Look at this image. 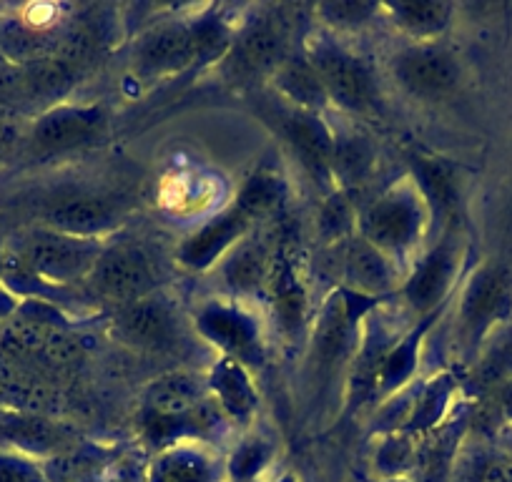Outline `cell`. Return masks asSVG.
Listing matches in <instances>:
<instances>
[{"label": "cell", "mask_w": 512, "mask_h": 482, "mask_svg": "<svg viewBox=\"0 0 512 482\" xmlns=\"http://www.w3.org/2000/svg\"><path fill=\"white\" fill-rule=\"evenodd\" d=\"M430 229V206L412 176L384 189L357 216V236L400 267L420 252Z\"/></svg>", "instance_id": "cell-1"}, {"label": "cell", "mask_w": 512, "mask_h": 482, "mask_svg": "<svg viewBox=\"0 0 512 482\" xmlns=\"http://www.w3.org/2000/svg\"><path fill=\"white\" fill-rule=\"evenodd\" d=\"M512 322V272L485 262L462 282L455 309V349L475 362L487 339Z\"/></svg>", "instance_id": "cell-2"}, {"label": "cell", "mask_w": 512, "mask_h": 482, "mask_svg": "<svg viewBox=\"0 0 512 482\" xmlns=\"http://www.w3.org/2000/svg\"><path fill=\"white\" fill-rule=\"evenodd\" d=\"M229 48L231 36L219 21L204 18L196 23H166L141 38L134 61L144 76H169L196 61L226 56Z\"/></svg>", "instance_id": "cell-3"}, {"label": "cell", "mask_w": 512, "mask_h": 482, "mask_svg": "<svg viewBox=\"0 0 512 482\" xmlns=\"http://www.w3.org/2000/svg\"><path fill=\"white\" fill-rule=\"evenodd\" d=\"M302 53L317 71L334 108L344 113H367L377 106V83L369 68L327 33H312Z\"/></svg>", "instance_id": "cell-4"}, {"label": "cell", "mask_w": 512, "mask_h": 482, "mask_svg": "<svg viewBox=\"0 0 512 482\" xmlns=\"http://www.w3.org/2000/svg\"><path fill=\"white\" fill-rule=\"evenodd\" d=\"M465 264V244L457 231H445L437 244H432L415 262L412 272L402 282L400 292L407 307L417 317H435L437 309L452 297L460 282Z\"/></svg>", "instance_id": "cell-5"}, {"label": "cell", "mask_w": 512, "mask_h": 482, "mask_svg": "<svg viewBox=\"0 0 512 482\" xmlns=\"http://www.w3.org/2000/svg\"><path fill=\"white\" fill-rule=\"evenodd\" d=\"M196 332L214 344L221 357H231L241 365H262L264 339L262 324L239 302L214 299L206 302L194 317Z\"/></svg>", "instance_id": "cell-6"}, {"label": "cell", "mask_w": 512, "mask_h": 482, "mask_svg": "<svg viewBox=\"0 0 512 482\" xmlns=\"http://www.w3.org/2000/svg\"><path fill=\"white\" fill-rule=\"evenodd\" d=\"M101 252L103 247L98 239H76L53 229H41L28 236L21 249V259L36 277L66 284L88 277Z\"/></svg>", "instance_id": "cell-7"}, {"label": "cell", "mask_w": 512, "mask_h": 482, "mask_svg": "<svg viewBox=\"0 0 512 482\" xmlns=\"http://www.w3.org/2000/svg\"><path fill=\"white\" fill-rule=\"evenodd\" d=\"M392 73L410 96L427 101L452 93L462 78L457 58L437 41L410 43L397 51L392 58Z\"/></svg>", "instance_id": "cell-8"}, {"label": "cell", "mask_w": 512, "mask_h": 482, "mask_svg": "<svg viewBox=\"0 0 512 482\" xmlns=\"http://www.w3.org/2000/svg\"><path fill=\"white\" fill-rule=\"evenodd\" d=\"M287 31L284 21L277 18H256L249 21L226 53V68L234 81H254V78L274 76L287 58Z\"/></svg>", "instance_id": "cell-9"}, {"label": "cell", "mask_w": 512, "mask_h": 482, "mask_svg": "<svg viewBox=\"0 0 512 482\" xmlns=\"http://www.w3.org/2000/svg\"><path fill=\"white\" fill-rule=\"evenodd\" d=\"M93 289L111 302H139L154 289V269L146 254L136 247L103 249L96 267L88 274Z\"/></svg>", "instance_id": "cell-10"}, {"label": "cell", "mask_w": 512, "mask_h": 482, "mask_svg": "<svg viewBox=\"0 0 512 482\" xmlns=\"http://www.w3.org/2000/svg\"><path fill=\"white\" fill-rule=\"evenodd\" d=\"M284 121H287V124H284V136H287L289 146H292L294 156H297L304 174H307L327 196L332 194V191H337L332 176V126H329L327 121H324V116H319V113L299 111V108H292Z\"/></svg>", "instance_id": "cell-11"}, {"label": "cell", "mask_w": 512, "mask_h": 482, "mask_svg": "<svg viewBox=\"0 0 512 482\" xmlns=\"http://www.w3.org/2000/svg\"><path fill=\"white\" fill-rule=\"evenodd\" d=\"M106 116L96 106H51L36 118L31 141L38 151H71L101 136Z\"/></svg>", "instance_id": "cell-12"}, {"label": "cell", "mask_w": 512, "mask_h": 482, "mask_svg": "<svg viewBox=\"0 0 512 482\" xmlns=\"http://www.w3.org/2000/svg\"><path fill=\"white\" fill-rule=\"evenodd\" d=\"M339 247H342V264H339L344 282L342 289L359 297L379 299L400 287V264L367 244L362 236L354 234Z\"/></svg>", "instance_id": "cell-13"}, {"label": "cell", "mask_w": 512, "mask_h": 482, "mask_svg": "<svg viewBox=\"0 0 512 482\" xmlns=\"http://www.w3.org/2000/svg\"><path fill=\"white\" fill-rule=\"evenodd\" d=\"M254 221L239 209V206H231V209L221 211L219 216H214L211 221H206L204 226L194 231L189 239L179 247V264L181 267L191 269V272H206V269L214 267L216 262H224L226 254L239 244L241 239H246V231L251 229Z\"/></svg>", "instance_id": "cell-14"}, {"label": "cell", "mask_w": 512, "mask_h": 482, "mask_svg": "<svg viewBox=\"0 0 512 482\" xmlns=\"http://www.w3.org/2000/svg\"><path fill=\"white\" fill-rule=\"evenodd\" d=\"M116 334L126 344L149 352H164L174 347L179 329L174 314L159 299H139V302L123 304L116 317Z\"/></svg>", "instance_id": "cell-15"}, {"label": "cell", "mask_w": 512, "mask_h": 482, "mask_svg": "<svg viewBox=\"0 0 512 482\" xmlns=\"http://www.w3.org/2000/svg\"><path fill=\"white\" fill-rule=\"evenodd\" d=\"M206 390L224 417L234 422H249L259 410V392L249 370L231 357H219L206 377Z\"/></svg>", "instance_id": "cell-16"}, {"label": "cell", "mask_w": 512, "mask_h": 482, "mask_svg": "<svg viewBox=\"0 0 512 482\" xmlns=\"http://www.w3.org/2000/svg\"><path fill=\"white\" fill-rule=\"evenodd\" d=\"M267 292L272 299L274 322L279 324L287 337H297L307 324V289L299 279L294 262L284 252L274 254L272 269H269Z\"/></svg>", "instance_id": "cell-17"}, {"label": "cell", "mask_w": 512, "mask_h": 482, "mask_svg": "<svg viewBox=\"0 0 512 482\" xmlns=\"http://www.w3.org/2000/svg\"><path fill=\"white\" fill-rule=\"evenodd\" d=\"M219 457L196 440L164 447L151 465L149 482H219Z\"/></svg>", "instance_id": "cell-18"}, {"label": "cell", "mask_w": 512, "mask_h": 482, "mask_svg": "<svg viewBox=\"0 0 512 482\" xmlns=\"http://www.w3.org/2000/svg\"><path fill=\"white\" fill-rule=\"evenodd\" d=\"M116 224V211L108 201L93 196H71L46 211V229L76 239H98Z\"/></svg>", "instance_id": "cell-19"}, {"label": "cell", "mask_w": 512, "mask_h": 482, "mask_svg": "<svg viewBox=\"0 0 512 482\" xmlns=\"http://www.w3.org/2000/svg\"><path fill=\"white\" fill-rule=\"evenodd\" d=\"M452 11L445 0H397L379 6V13H387L392 26L412 43H435L450 26Z\"/></svg>", "instance_id": "cell-20"}, {"label": "cell", "mask_w": 512, "mask_h": 482, "mask_svg": "<svg viewBox=\"0 0 512 482\" xmlns=\"http://www.w3.org/2000/svg\"><path fill=\"white\" fill-rule=\"evenodd\" d=\"M277 91L292 103L299 111L319 113L322 116L332 103H329L327 91H324L322 81H319L317 71L312 68V63L307 61L302 51L289 53L282 61V66L277 68V73L272 76Z\"/></svg>", "instance_id": "cell-21"}, {"label": "cell", "mask_w": 512, "mask_h": 482, "mask_svg": "<svg viewBox=\"0 0 512 482\" xmlns=\"http://www.w3.org/2000/svg\"><path fill=\"white\" fill-rule=\"evenodd\" d=\"M427 324L430 319L415 327L412 332L402 334L392 349L384 354L382 365L377 370V380H374V395H400L410 385H415L417 365H420V347L425 339Z\"/></svg>", "instance_id": "cell-22"}, {"label": "cell", "mask_w": 512, "mask_h": 482, "mask_svg": "<svg viewBox=\"0 0 512 482\" xmlns=\"http://www.w3.org/2000/svg\"><path fill=\"white\" fill-rule=\"evenodd\" d=\"M272 254L262 241L241 239L221 262V274L229 289L239 297H249L259 289H267L269 269H272Z\"/></svg>", "instance_id": "cell-23"}, {"label": "cell", "mask_w": 512, "mask_h": 482, "mask_svg": "<svg viewBox=\"0 0 512 482\" xmlns=\"http://www.w3.org/2000/svg\"><path fill=\"white\" fill-rule=\"evenodd\" d=\"M334 154H332V176L334 186L339 191L352 194L359 184L369 179L377 161V151H374L372 141L359 131H334Z\"/></svg>", "instance_id": "cell-24"}, {"label": "cell", "mask_w": 512, "mask_h": 482, "mask_svg": "<svg viewBox=\"0 0 512 482\" xmlns=\"http://www.w3.org/2000/svg\"><path fill=\"white\" fill-rule=\"evenodd\" d=\"M457 395V380L450 372H440L432 380L415 385V400H412L410 417L405 427L407 432H430L437 425H442L450 412L452 400Z\"/></svg>", "instance_id": "cell-25"}, {"label": "cell", "mask_w": 512, "mask_h": 482, "mask_svg": "<svg viewBox=\"0 0 512 482\" xmlns=\"http://www.w3.org/2000/svg\"><path fill=\"white\" fill-rule=\"evenodd\" d=\"M412 181H415L417 189L425 196L427 206H430L432 224H437V219L442 224H450L457 211V181L452 176L450 166L440 159L420 156V159H415Z\"/></svg>", "instance_id": "cell-26"}, {"label": "cell", "mask_w": 512, "mask_h": 482, "mask_svg": "<svg viewBox=\"0 0 512 482\" xmlns=\"http://www.w3.org/2000/svg\"><path fill=\"white\" fill-rule=\"evenodd\" d=\"M78 68L58 53L23 66V98L26 101H58L73 88Z\"/></svg>", "instance_id": "cell-27"}, {"label": "cell", "mask_w": 512, "mask_h": 482, "mask_svg": "<svg viewBox=\"0 0 512 482\" xmlns=\"http://www.w3.org/2000/svg\"><path fill=\"white\" fill-rule=\"evenodd\" d=\"M512 380V322L487 339L472 362V390L497 392Z\"/></svg>", "instance_id": "cell-28"}, {"label": "cell", "mask_w": 512, "mask_h": 482, "mask_svg": "<svg viewBox=\"0 0 512 482\" xmlns=\"http://www.w3.org/2000/svg\"><path fill=\"white\" fill-rule=\"evenodd\" d=\"M417 460H420V447H417L415 435L407 430H392L379 442L374 467L382 472L384 480H392V477H405V472Z\"/></svg>", "instance_id": "cell-29"}, {"label": "cell", "mask_w": 512, "mask_h": 482, "mask_svg": "<svg viewBox=\"0 0 512 482\" xmlns=\"http://www.w3.org/2000/svg\"><path fill=\"white\" fill-rule=\"evenodd\" d=\"M357 216L352 196L347 191H332L319 211V236L329 244H344L357 234Z\"/></svg>", "instance_id": "cell-30"}, {"label": "cell", "mask_w": 512, "mask_h": 482, "mask_svg": "<svg viewBox=\"0 0 512 482\" xmlns=\"http://www.w3.org/2000/svg\"><path fill=\"white\" fill-rule=\"evenodd\" d=\"M279 201H282V184H279V179H274V176L269 174H256L246 181L239 199H236V206H239L251 221H256L274 214Z\"/></svg>", "instance_id": "cell-31"}, {"label": "cell", "mask_w": 512, "mask_h": 482, "mask_svg": "<svg viewBox=\"0 0 512 482\" xmlns=\"http://www.w3.org/2000/svg\"><path fill=\"white\" fill-rule=\"evenodd\" d=\"M377 13V3H367V0H327L317 6V16L322 18V23L337 31H357L367 26Z\"/></svg>", "instance_id": "cell-32"}, {"label": "cell", "mask_w": 512, "mask_h": 482, "mask_svg": "<svg viewBox=\"0 0 512 482\" xmlns=\"http://www.w3.org/2000/svg\"><path fill=\"white\" fill-rule=\"evenodd\" d=\"M269 457H272V447L267 442L244 440L236 447L234 457H231V475L239 477V480H249L267 465Z\"/></svg>", "instance_id": "cell-33"}, {"label": "cell", "mask_w": 512, "mask_h": 482, "mask_svg": "<svg viewBox=\"0 0 512 482\" xmlns=\"http://www.w3.org/2000/svg\"><path fill=\"white\" fill-rule=\"evenodd\" d=\"M0 482H46L41 472L26 460L0 457Z\"/></svg>", "instance_id": "cell-34"}, {"label": "cell", "mask_w": 512, "mask_h": 482, "mask_svg": "<svg viewBox=\"0 0 512 482\" xmlns=\"http://www.w3.org/2000/svg\"><path fill=\"white\" fill-rule=\"evenodd\" d=\"M497 412H500L502 422L512 427V380L497 390Z\"/></svg>", "instance_id": "cell-35"}, {"label": "cell", "mask_w": 512, "mask_h": 482, "mask_svg": "<svg viewBox=\"0 0 512 482\" xmlns=\"http://www.w3.org/2000/svg\"><path fill=\"white\" fill-rule=\"evenodd\" d=\"M11 141H13V126L0 118V149L11 144Z\"/></svg>", "instance_id": "cell-36"}, {"label": "cell", "mask_w": 512, "mask_h": 482, "mask_svg": "<svg viewBox=\"0 0 512 482\" xmlns=\"http://www.w3.org/2000/svg\"><path fill=\"white\" fill-rule=\"evenodd\" d=\"M382 482H412V480H407V477H392V480H382Z\"/></svg>", "instance_id": "cell-37"}, {"label": "cell", "mask_w": 512, "mask_h": 482, "mask_svg": "<svg viewBox=\"0 0 512 482\" xmlns=\"http://www.w3.org/2000/svg\"><path fill=\"white\" fill-rule=\"evenodd\" d=\"M505 457H510V460H512V440H510V445H507V450H505Z\"/></svg>", "instance_id": "cell-38"}]
</instances>
